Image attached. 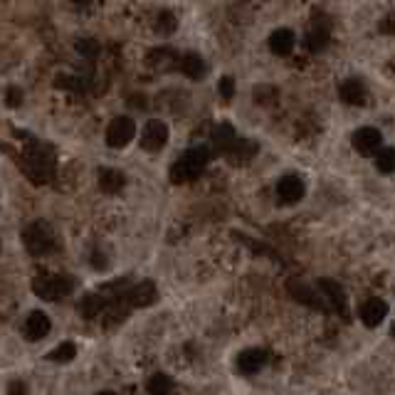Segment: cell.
<instances>
[{
    "label": "cell",
    "mask_w": 395,
    "mask_h": 395,
    "mask_svg": "<svg viewBox=\"0 0 395 395\" xmlns=\"http://www.w3.org/2000/svg\"><path fill=\"white\" fill-rule=\"evenodd\" d=\"M210 163V151L205 146H195L190 151H185L175 166L171 168V180L173 183H188V180H195L198 175L205 171V166Z\"/></svg>",
    "instance_id": "6da1fadb"
},
{
    "label": "cell",
    "mask_w": 395,
    "mask_h": 395,
    "mask_svg": "<svg viewBox=\"0 0 395 395\" xmlns=\"http://www.w3.org/2000/svg\"><path fill=\"white\" fill-rule=\"evenodd\" d=\"M25 173L35 183H48L55 175V153L43 144H33L25 153Z\"/></svg>",
    "instance_id": "7a4b0ae2"
},
{
    "label": "cell",
    "mask_w": 395,
    "mask_h": 395,
    "mask_svg": "<svg viewBox=\"0 0 395 395\" xmlns=\"http://www.w3.org/2000/svg\"><path fill=\"white\" fill-rule=\"evenodd\" d=\"M75 282L67 274H40L33 279V292L45 301H57L72 294Z\"/></svg>",
    "instance_id": "3957f363"
},
{
    "label": "cell",
    "mask_w": 395,
    "mask_h": 395,
    "mask_svg": "<svg viewBox=\"0 0 395 395\" xmlns=\"http://www.w3.org/2000/svg\"><path fill=\"white\" fill-rule=\"evenodd\" d=\"M23 242H25V247H28L30 254L43 257V254H48L50 249L55 247V235H52V227L48 225V222L38 220V222H33V225L25 227Z\"/></svg>",
    "instance_id": "277c9868"
},
{
    "label": "cell",
    "mask_w": 395,
    "mask_h": 395,
    "mask_svg": "<svg viewBox=\"0 0 395 395\" xmlns=\"http://www.w3.org/2000/svg\"><path fill=\"white\" fill-rule=\"evenodd\" d=\"M136 136V124L129 117H117L107 129V144L112 148H124L134 141Z\"/></svg>",
    "instance_id": "5b68a950"
},
{
    "label": "cell",
    "mask_w": 395,
    "mask_h": 395,
    "mask_svg": "<svg viewBox=\"0 0 395 395\" xmlns=\"http://www.w3.org/2000/svg\"><path fill=\"white\" fill-rule=\"evenodd\" d=\"M353 148L361 156H376L378 151L383 148V136L378 129L373 126H363L353 134Z\"/></svg>",
    "instance_id": "8992f818"
},
{
    "label": "cell",
    "mask_w": 395,
    "mask_h": 395,
    "mask_svg": "<svg viewBox=\"0 0 395 395\" xmlns=\"http://www.w3.org/2000/svg\"><path fill=\"white\" fill-rule=\"evenodd\" d=\"M166 144H168V126H166L163 121H158V119L148 121L141 131V148L156 153V151H161Z\"/></svg>",
    "instance_id": "52a82bcc"
},
{
    "label": "cell",
    "mask_w": 395,
    "mask_h": 395,
    "mask_svg": "<svg viewBox=\"0 0 395 395\" xmlns=\"http://www.w3.org/2000/svg\"><path fill=\"white\" fill-rule=\"evenodd\" d=\"M277 198L284 202V205H294V202H299L301 198H304V180L294 173L282 175L277 183Z\"/></svg>",
    "instance_id": "ba28073f"
},
{
    "label": "cell",
    "mask_w": 395,
    "mask_h": 395,
    "mask_svg": "<svg viewBox=\"0 0 395 395\" xmlns=\"http://www.w3.org/2000/svg\"><path fill=\"white\" fill-rule=\"evenodd\" d=\"M358 316H361V321L368 326V329H373V326H378L388 316V304L383 299H368L361 304Z\"/></svg>",
    "instance_id": "9c48e42d"
},
{
    "label": "cell",
    "mask_w": 395,
    "mask_h": 395,
    "mask_svg": "<svg viewBox=\"0 0 395 395\" xmlns=\"http://www.w3.org/2000/svg\"><path fill=\"white\" fill-rule=\"evenodd\" d=\"M124 296H126L129 306H151L158 299V289L151 279H146V282H139L136 287H131Z\"/></svg>",
    "instance_id": "30bf717a"
},
{
    "label": "cell",
    "mask_w": 395,
    "mask_h": 395,
    "mask_svg": "<svg viewBox=\"0 0 395 395\" xmlns=\"http://www.w3.org/2000/svg\"><path fill=\"white\" fill-rule=\"evenodd\" d=\"M264 363H267V353L259 351V348H247L237 356V371L245 373V376H254V373L262 371Z\"/></svg>",
    "instance_id": "8fae6325"
},
{
    "label": "cell",
    "mask_w": 395,
    "mask_h": 395,
    "mask_svg": "<svg viewBox=\"0 0 395 395\" xmlns=\"http://www.w3.org/2000/svg\"><path fill=\"white\" fill-rule=\"evenodd\" d=\"M339 97L344 104H351V107H358V104H366V85L356 77H348V80L341 82L339 87Z\"/></svg>",
    "instance_id": "7c38bea8"
},
{
    "label": "cell",
    "mask_w": 395,
    "mask_h": 395,
    "mask_svg": "<svg viewBox=\"0 0 395 395\" xmlns=\"http://www.w3.org/2000/svg\"><path fill=\"white\" fill-rule=\"evenodd\" d=\"M52 324H50V316L43 314V311H33V314L25 319V334H28L30 341H40L50 334Z\"/></svg>",
    "instance_id": "4fadbf2b"
},
{
    "label": "cell",
    "mask_w": 395,
    "mask_h": 395,
    "mask_svg": "<svg viewBox=\"0 0 395 395\" xmlns=\"http://www.w3.org/2000/svg\"><path fill=\"white\" fill-rule=\"evenodd\" d=\"M210 141H212V146H215L217 153H227V151L232 148V144L237 141V134H235V129H232L230 124L222 121V124H217V126L212 129Z\"/></svg>",
    "instance_id": "5bb4252c"
},
{
    "label": "cell",
    "mask_w": 395,
    "mask_h": 395,
    "mask_svg": "<svg viewBox=\"0 0 395 395\" xmlns=\"http://www.w3.org/2000/svg\"><path fill=\"white\" fill-rule=\"evenodd\" d=\"M294 45H296V38H294V33L289 28H279V30H274V33L269 35V50H272L274 55H279V57H287L289 52L294 50Z\"/></svg>",
    "instance_id": "9a60e30c"
},
{
    "label": "cell",
    "mask_w": 395,
    "mask_h": 395,
    "mask_svg": "<svg viewBox=\"0 0 395 395\" xmlns=\"http://www.w3.org/2000/svg\"><path fill=\"white\" fill-rule=\"evenodd\" d=\"M289 292H292L301 304H309V306H314V309H324V311L329 309L326 301H324V294H321V289L319 292H314V289H309L304 282H292L289 284Z\"/></svg>",
    "instance_id": "2e32d148"
},
{
    "label": "cell",
    "mask_w": 395,
    "mask_h": 395,
    "mask_svg": "<svg viewBox=\"0 0 395 395\" xmlns=\"http://www.w3.org/2000/svg\"><path fill=\"white\" fill-rule=\"evenodd\" d=\"M319 289H321V294H324V299L329 301V304L334 306L336 311L346 309V292L341 289L339 282H334V279H321Z\"/></svg>",
    "instance_id": "e0dca14e"
},
{
    "label": "cell",
    "mask_w": 395,
    "mask_h": 395,
    "mask_svg": "<svg viewBox=\"0 0 395 395\" xmlns=\"http://www.w3.org/2000/svg\"><path fill=\"white\" fill-rule=\"evenodd\" d=\"M178 67H180V72L188 77V80H202V77H205V72H207V67H205V62H202V57L195 55V52H188V55L180 57Z\"/></svg>",
    "instance_id": "ac0fdd59"
},
{
    "label": "cell",
    "mask_w": 395,
    "mask_h": 395,
    "mask_svg": "<svg viewBox=\"0 0 395 395\" xmlns=\"http://www.w3.org/2000/svg\"><path fill=\"white\" fill-rule=\"evenodd\" d=\"M254 156H257V144L249 141V139H237V141L232 144V148L227 151V158H230L232 163H247Z\"/></svg>",
    "instance_id": "d6986e66"
},
{
    "label": "cell",
    "mask_w": 395,
    "mask_h": 395,
    "mask_svg": "<svg viewBox=\"0 0 395 395\" xmlns=\"http://www.w3.org/2000/svg\"><path fill=\"white\" fill-rule=\"evenodd\" d=\"M124 183H126V178H124L121 171H117V168L99 171V188H102L104 193H119V190L124 188Z\"/></svg>",
    "instance_id": "ffe728a7"
},
{
    "label": "cell",
    "mask_w": 395,
    "mask_h": 395,
    "mask_svg": "<svg viewBox=\"0 0 395 395\" xmlns=\"http://www.w3.org/2000/svg\"><path fill=\"white\" fill-rule=\"evenodd\" d=\"M107 304H109V299L104 296V292L90 294V296H85V299H82L80 311H82V316H85V319H97V316L102 314L104 306H107Z\"/></svg>",
    "instance_id": "44dd1931"
},
{
    "label": "cell",
    "mask_w": 395,
    "mask_h": 395,
    "mask_svg": "<svg viewBox=\"0 0 395 395\" xmlns=\"http://www.w3.org/2000/svg\"><path fill=\"white\" fill-rule=\"evenodd\" d=\"M175 30H178V20H175V15L168 13V10L158 13V18H156V33L168 38V35H173Z\"/></svg>",
    "instance_id": "7402d4cb"
},
{
    "label": "cell",
    "mask_w": 395,
    "mask_h": 395,
    "mask_svg": "<svg viewBox=\"0 0 395 395\" xmlns=\"http://www.w3.org/2000/svg\"><path fill=\"white\" fill-rule=\"evenodd\" d=\"M173 381H171L166 373H156L153 378H148V383H146V391L148 393H153V395H161V393H171L173 391Z\"/></svg>",
    "instance_id": "603a6c76"
},
{
    "label": "cell",
    "mask_w": 395,
    "mask_h": 395,
    "mask_svg": "<svg viewBox=\"0 0 395 395\" xmlns=\"http://www.w3.org/2000/svg\"><path fill=\"white\" fill-rule=\"evenodd\" d=\"M326 45H329V28L321 30V25H319V28L311 30L309 38H306V48H309L311 52H321Z\"/></svg>",
    "instance_id": "cb8c5ba5"
},
{
    "label": "cell",
    "mask_w": 395,
    "mask_h": 395,
    "mask_svg": "<svg viewBox=\"0 0 395 395\" xmlns=\"http://www.w3.org/2000/svg\"><path fill=\"white\" fill-rule=\"evenodd\" d=\"M376 168L386 175L395 173V148H381L376 153Z\"/></svg>",
    "instance_id": "d4e9b609"
},
{
    "label": "cell",
    "mask_w": 395,
    "mask_h": 395,
    "mask_svg": "<svg viewBox=\"0 0 395 395\" xmlns=\"http://www.w3.org/2000/svg\"><path fill=\"white\" fill-rule=\"evenodd\" d=\"M75 356H77V346L72 344V341H65V344H60L55 351L48 353V358L50 361H55V363H70Z\"/></svg>",
    "instance_id": "484cf974"
},
{
    "label": "cell",
    "mask_w": 395,
    "mask_h": 395,
    "mask_svg": "<svg viewBox=\"0 0 395 395\" xmlns=\"http://www.w3.org/2000/svg\"><path fill=\"white\" fill-rule=\"evenodd\" d=\"M99 43L94 38H80L77 40V52H80L82 57H87V60H92V57L99 55Z\"/></svg>",
    "instance_id": "4316f807"
},
{
    "label": "cell",
    "mask_w": 395,
    "mask_h": 395,
    "mask_svg": "<svg viewBox=\"0 0 395 395\" xmlns=\"http://www.w3.org/2000/svg\"><path fill=\"white\" fill-rule=\"evenodd\" d=\"M217 92H220V97L225 99V102L235 97V82H232V77H222L220 85H217Z\"/></svg>",
    "instance_id": "83f0119b"
},
{
    "label": "cell",
    "mask_w": 395,
    "mask_h": 395,
    "mask_svg": "<svg viewBox=\"0 0 395 395\" xmlns=\"http://www.w3.org/2000/svg\"><path fill=\"white\" fill-rule=\"evenodd\" d=\"M82 80H77V77H70V75H60L55 80V87H62V90H82L80 85Z\"/></svg>",
    "instance_id": "f1b7e54d"
},
{
    "label": "cell",
    "mask_w": 395,
    "mask_h": 395,
    "mask_svg": "<svg viewBox=\"0 0 395 395\" xmlns=\"http://www.w3.org/2000/svg\"><path fill=\"white\" fill-rule=\"evenodd\" d=\"M5 102H8V107H20L23 104V92H20V87H8L5 90Z\"/></svg>",
    "instance_id": "f546056e"
},
{
    "label": "cell",
    "mask_w": 395,
    "mask_h": 395,
    "mask_svg": "<svg viewBox=\"0 0 395 395\" xmlns=\"http://www.w3.org/2000/svg\"><path fill=\"white\" fill-rule=\"evenodd\" d=\"M378 30H381L383 35H395V10H393V13H388L386 18L381 20Z\"/></svg>",
    "instance_id": "4dcf8cb0"
},
{
    "label": "cell",
    "mask_w": 395,
    "mask_h": 395,
    "mask_svg": "<svg viewBox=\"0 0 395 395\" xmlns=\"http://www.w3.org/2000/svg\"><path fill=\"white\" fill-rule=\"evenodd\" d=\"M92 267L99 269V272H104V269L109 267V262H107V254H104L102 249H94V252H92Z\"/></svg>",
    "instance_id": "1f68e13d"
},
{
    "label": "cell",
    "mask_w": 395,
    "mask_h": 395,
    "mask_svg": "<svg viewBox=\"0 0 395 395\" xmlns=\"http://www.w3.org/2000/svg\"><path fill=\"white\" fill-rule=\"evenodd\" d=\"M8 391L10 393H25V391H28V386H25V383H10Z\"/></svg>",
    "instance_id": "d6a6232c"
},
{
    "label": "cell",
    "mask_w": 395,
    "mask_h": 395,
    "mask_svg": "<svg viewBox=\"0 0 395 395\" xmlns=\"http://www.w3.org/2000/svg\"><path fill=\"white\" fill-rule=\"evenodd\" d=\"M75 3H77V5H90L92 0H75Z\"/></svg>",
    "instance_id": "836d02e7"
},
{
    "label": "cell",
    "mask_w": 395,
    "mask_h": 395,
    "mask_svg": "<svg viewBox=\"0 0 395 395\" xmlns=\"http://www.w3.org/2000/svg\"><path fill=\"white\" fill-rule=\"evenodd\" d=\"M391 334H393V339H395V324H393V331H391Z\"/></svg>",
    "instance_id": "e575fe53"
}]
</instances>
